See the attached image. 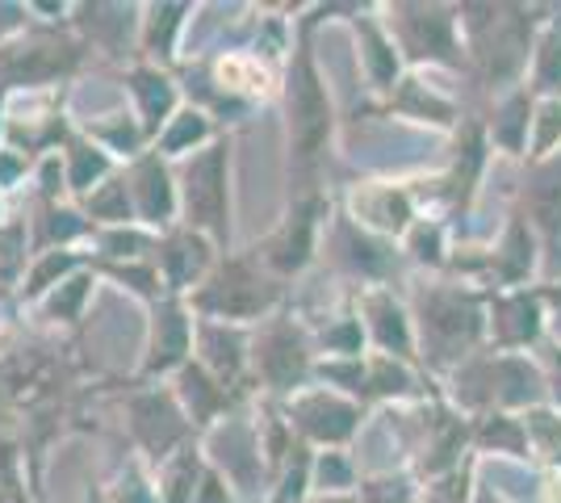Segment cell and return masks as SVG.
Instances as JSON below:
<instances>
[{"label": "cell", "instance_id": "obj_1", "mask_svg": "<svg viewBox=\"0 0 561 503\" xmlns=\"http://www.w3.org/2000/svg\"><path fill=\"white\" fill-rule=\"evenodd\" d=\"M331 130V101L328 89L319 84V72L310 59H298L294 84H289V144L298 151V160H314L319 147Z\"/></svg>", "mask_w": 561, "mask_h": 503}, {"label": "cell", "instance_id": "obj_2", "mask_svg": "<svg viewBox=\"0 0 561 503\" xmlns=\"http://www.w3.org/2000/svg\"><path fill=\"white\" fill-rule=\"evenodd\" d=\"M185 215L193 227L227 231V156H222V147H210L188 160Z\"/></svg>", "mask_w": 561, "mask_h": 503}, {"label": "cell", "instance_id": "obj_3", "mask_svg": "<svg viewBox=\"0 0 561 503\" xmlns=\"http://www.w3.org/2000/svg\"><path fill=\"white\" fill-rule=\"evenodd\" d=\"M294 424L310 436V441H323V445H340V441H348L352 432H356V420H360V411L352 408L348 399H340V395H328V390H314V395H302L294 408Z\"/></svg>", "mask_w": 561, "mask_h": 503}, {"label": "cell", "instance_id": "obj_4", "mask_svg": "<svg viewBox=\"0 0 561 503\" xmlns=\"http://www.w3.org/2000/svg\"><path fill=\"white\" fill-rule=\"evenodd\" d=\"M478 332V311L461 302V294L423 298V344L432 348H466Z\"/></svg>", "mask_w": 561, "mask_h": 503}, {"label": "cell", "instance_id": "obj_5", "mask_svg": "<svg viewBox=\"0 0 561 503\" xmlns=\"http://www.w3.org/2000/svg\"><path fill=\"white\" fill-rule=\"evenodd\" d=\"M268 302H273V289L264 286L256 273H248L243 264H231V268L222 273V286H214L210 294H206V307L218 315H227V319H252V315H260Z\"/></svg>", "mask_w": 561, "mask_h": 503}, {"label": "cell", "instance_id": "obj_6", "mask_svg": "<svg viewBox=\"0 0 561 503\" xmlns=\"http://www.w3.org/2000/svg\"><path fill=\"white\" fill-rule=\"evenodd\" d=\"M352 215L374 231L402 236L411 227V197L394 185H365V190L352 193Z\"/></svg>", "mask_w": 561, "mask_h": 503}, {"label": "cell", "instance_id": "obj_7", "mask_svg": "<svg viewBox=\"0 0 561 503\" xmlns=\"http://www.w3.org/2000/svg\"><path fill=\"white\" fill-rule=\"evenodd\" d=\"M256 365L260 374L273 386H294L302 378V348H298V335L289 328H273L264 332V340L256 344Z\"/></svg>", "mask_w": 561, "mask_h": 503}, {"label": "cell", "instance_id": "obj_8", "mask_svg": "<svg viewBox=\"0 0 561 503\" xmlns=\"http://www.w3.org/2000/svg\"><path fill=\"white\" fill-rule=\"evenodd\" d=\"M365 311H369V332L377 335V344H381L386 353L407 357V353H411V328H407V315L398 311L394 298L374 289V294L365 298Z\"/></svg>", "mask_w": 561, "mask_h": 503}, {"label": "cell", "instance_id": "obj_9", "mask_svg": "<svg viewBox=\"0 0 561 503\" xmlns=\"http://www.w3.org/2000/svg\"><path fill=\"white\" fill-rule=\"evenodd\" d=\"M310 236H314V215H310V210H298V215L289 218L277 236H273L264 261L273 264V268H280V273L302 268L306 256H310Z\"/></svg>", "mask_w": 561, "mask_h": 503}, {"label": "cell", "instance_id": "obj_10", "mask_svg": "<svg viewBox=\"0 0 561 503\" xmlns=\"http://www.w3.org/2000/svg\"><path fill=\"white\" fill-rule=\"evenodd\" d=\"M185 348H188V319L181 315V307H164L160 323H156V365L168 369L172 361H181Z\"/></svg>", "mask_w": 561, "mask_h": 503}, {"label": "cell", "instance_id": "obj_11", "mask_svg": "<svg viewBox=\"0 0 561 503\" xmlns=\"http://www.w3.org/2000/svg\"><path fill=\"white\" fill-rule=\"evenodd\" d=\"M135 193H139L142 215L151 218V222H160V218L172 210V190H168V176H164V168H160V160H147V164L139 168Z\"/></svg>", "mask_w": 561, "mask_h": 503}, {"label": "cell", "instance_id": "obj_12", "mask_svg": "<svg viewBox=\"0 0 561 503\" xmlns=\"http://www.w3.org/2000/svg\"><path fill=\"white\" fill-rule=\"evenodd\" d=\"M206 268V248L197 243L193 248V236H181V240L168 243L164 252V273L172 286H188V282H197V273Z\"/></svg>", "mask_w": 561, "mask_h": 503}, {"label": "cell", "instance_id": "obj_13", "mask_svg": "<svg viewBox=\"0 0 561 503\" xmlns=\"http://www.w3.org/2000/svg\"><path fill=\"white\" fill-rule=\"evenodd\" d=\"M218 80L234 89V93H268V76L260 68L252 55H227L222 64H218Z\"/></svg>", "mask_w": 561, "mask_h": 503}, {"label": "cell", "instance_id": "obj_14", "mask_svg": "<svg viewBox=\"0 0 561 503\" xmlns=\"http://www.w3.org/2000/svg\"><path fill=\"white\" fill-rule=\"evenodd\" d=\"M193 482H197V457H193V449H185V454L164 470V482H160V487H164V500L188 503L193 500V491H197Z\"/></svg>", "mask_w": 561, "mask_h": 503}, {"label": "cell", "instance_id": "obj_15", "mask_svg": "<svg viewBox=\"0 0 561 503\" xmlns=\"http://www.w3.org/2000/svg\"><path fill=\"white\" fill-rule=\"evenodd\" d=\"M135 93L142 96V110H147V126L164 122L160 114H168V110H172V89H168L164 76L139 72V76H135Z\"/></svg>", "mask_w": 561, "mask_h": 503}, {"label": "cell", "instance_id": "obj_16", "mask_svg": "<svg viewBox=\"0 0 561 503\" xmlns=\"http://www.w3.org/2000/svg\"><path fill=\"white\" fill-rule=\"evenodd\" d=\"M503 311H507V319H499V335H503L507 344H519V340H533V335H537L540 323H524V315H528V319L537 315V307H533L528 298H507Z\"/></svg>", "mask_w": 561, "mask_h": 503}, {"label": "cell", "instance_id": "obj_17", "mask_svg": "<svg viewBox=\"0 0 561 503\" xmlns=\"http://www.w3.org/2000/svg\"><path fill=\"white\" fill-rule=\"evenodd\" d=\"M202 139H206V118L202 114H176V126L160 139V147L168 156H181V151H193V144H202Z\"/></svg>", "mask_w": 561, "mask_h": 503}, {"label": "cell", "instance_id": "obj_18", "mask_svg": "<svg viewBox=\"0 0 561 503\" xmlns=\"http://www.w3.org/2000/svg\"><path fill=\"white\" fill-rule=\"evenodd\" d=\"M365 68H369V76H374V80H381V84H386V80H390V76L398 72L394 47H390V43H386V38L377 34L374 25L365 30Z\"/></svg>", "mask_w": 561, "mask_h": 503}, {"label": "cell", "instance_id": "obj_19", "mask_svg": "<svg viewBox=\"0 0 561 503\" xmlns=\"http://www.w3.org/2000/svg\"><path fill=\"white\" fill-rule=\"evenodd\" d=\"M89 210L105 222H130V202H126V185H105V193H96L89 202Z\"/></svg>", "mask_w": 561, "mask_h": 503}, {"label": "cell", "instance_id": "obj_20", "mask_svg": "<svg viewBox=\"0 0 561 503\" xmlns=\"http://www.w3.org/2000/svg\"><path fill=\"white\" fill-rule=\"evenodd\" d=\"M466 495H469V466L466 470L457 466L448 479L432 482V487L423 491V503H466Z\"/></svg>", "mask_w": 561, "mask_h": 503}, {"label": "cell", "instance_id": "obj_21", "mask_svg": "<svg viewBox=\"0 0 561 503\" xmlns=\"http://www.w3.org/2000/svg\"><path fill=\"white\" fill-rule=\"evenodd\" d=\"M558 139H561V101H545V105H540V118H537V139H533L537 156H549Z\"/></svg>", "mask_w": 561, "mask_h": 503}, {"label": "cell", "instance_id": "obj_22", "mask_svg": "<svg viewBox=\"0 0 561 503\" xmlns=\"http://www.w3.org/2000/svg\"><path fill=\"white\" fill-rule=\"evenodd\" d=\"M352 482V466L340 454L319 457V491H344Z\"/></svg>", "mask_w": 561, "mask_h": 503}, {"label": "cell", "instance_id": "obj_23", "mask_svg": "<svg viewBox=\"0 0 561 503\" xmlns=\"http://www.w3.org/2000/svg\"><path fill=\"white\" fill-rule=\"evenodd\" d=\"M71 160H76V172H71V185L76 190H89V176H101L105 172V160L96 156V147H71Z\"/></svg>", "mask_w": 561, "mask_h": 503}, {"label": "cell", "instance_id": "obj_24", "mask_svg": "<svg viewBox=\"0 0 561 503\" xmlns=\"http://www.w3.org/2000/svg\"><path fill=\"white\" fill-rule=\"evenodd\" d=\"M561 80V43L558 38H545L540 47V89H553Z\"/></svg>", "mask_w": 561, "mask_h": 503}, {"label": "cell", "instance_id": "obj_25", "mask_svg": "<svg viewBox=\"0 0 561 503\" xmlns=\"http://www.w3.org/2000/svg\"><path fill=\"white\" fill-rule=\"evenodd\" d=\"M365 503H411V491H402V482H369L365 487Z\"/></svg>", "mask_w": 561, "mask_h": 503}, {"label": "cell", "instance_id": "obj_26", "mask_svg": "<svg viewBox=\"0 0 561 503\" xmlns=\"http://www.w3.org/2000/svg\"><path fill=\"white\" fill-rule=\"evenodd\" d=\"M64 268H68V256H59V252H55V256H47V261L34 268V277H30V294H43L50 277H55V273H64Z\"/></svg>", "mask_w": 561, "mask_h": 503}, {"label": "cell", "instance_id": "obj_27", "mask_svg": "<svg viewBox=\"0 0 561 503\" xmlns=\"http://www.w3.org/2000/svg\"><path fill=\"white\" fill-rule=\"evenodd\" d=\"M306 503H352V495H340V491H319V495H310Z\"/></svg>", "mask_w": 561, "mask_h": 503}, {"label": "cell", "instance_id": "obj_28", "mask_svg": "<svg viewBox=\"0 0 561 503\" xmlns=\"http://www.w3.org/2000/svg\"><path fill=\"white\" fill-rule=\"evenodd\" d=\"M558 399H561V353H558Z\"/></svg>", "mask_w": 561, "mask_h": 503}]
</instances>
